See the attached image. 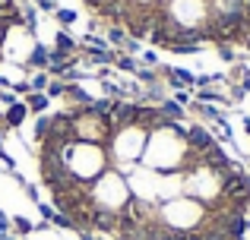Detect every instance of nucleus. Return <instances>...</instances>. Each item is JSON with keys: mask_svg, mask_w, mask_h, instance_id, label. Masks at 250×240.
<instances>
[{"mask_svg": "<svg viewBox=\"0 0 250 240\" xmlns=\"http://www.w3.org/2000/svg\"><path fill=\"white\" fill-rule=\"evenodd\" d=\"M155 218H159L165 228L190 234V231L203 228V222L209 218V209L203 203H196V199H190V196H174V199H165L162 205H155Z\"/></svg>", "mask_w": 250, "mask_h": 240, "instance_id": "nucleus-1", "label": "nucleus"}, {"mask_svg": "<svg viewBox=\"0 0 250 240\" xmlns=\"http://www.w3.org/2000/svg\"><path fill=\"white\" fill-rule=\"evenodd\" d=\"M146 139L149 133L140 127H124L111 136V142L104 146L108 152V161H121V165H133V161H143V152H146Z\"/></svg>", "mask_w": 250, "mask_h": 240, "instance_id": "nucleus-2", "label": "nucleus"}, {"mask_svg": "<svg viewBox=\"0 0 250 240\" xmlns=\"http://www.w3.org/2000/svg\"><path fill=\"white\" fill-rule=\"evenodd\" d=\"M159 76L174 89V92H177V89H187V92L196 89V76L190 73V70H184V67H162V63H159Z\"/></svg>", "mask_w": 250, "mask_h": 240, "instance_id": "nucleus-3", "label": "nucleus"}, {"mask_svg": "<svg viewBox=\"0 0 250 240\" xmlns=\"http://www.w3.org/2000/svg\"><path fill=\"white\" fill-rule=\"evenodd\" d=\"M89 224H92V234H111L114 237V231H117V212H111V209H92V218H89Z\"/></svg>", "mask_w": 250, "mask_h": 240, "instance_id": "nucleus-4", "label": "nucleus"}, {"mask_svg": "<svg viewBox=\"0 0 250 240\" xmlns=\"http://www.w3.org/2000/svg\"><path fill=\"white\" fill-rule=\"evenodd\" d=\"M25 120H29V105L25 101H16V105L3 108V127L6 129H19Z\"/></svg>", "mask_w": 250, "mask_h": 240, "instance_id": "nucleus-5", "label": "nucleus"}, {"mask_svg": "<svg viewBox=\"0 0 250 240\" xmlns=\"http://www.w3.org/2000/svg\"><path fill=\"white\" fill-rule=\"evenodd\" d=\"M51 51H57V54H67V57H76L80 41H76V38L70 35L67 29H57V32H54V48H51Z\"/></svg>", "mask_w": 250, "mask_h": 240, "instance_id": "nucleus-6", "label": "nucleus"}, {"mask_svg": "<svg viewBox=\"0 0 250 240\" xmlns=\"http://www.w3.org/2000/svg\"><path fill=\"white\" fill-rule=\"evenodd\" d=\"M25 63H29V70H48L51 48H44L42 41H35V44H32V51H29V57H25Z\"/></svg>", "mask_w": 250, "mask_h": 240, "instance_id": "nucleus-7", "label": "nucleus"}, {"mask_svg": "<svg viewBox=\"0 0 250 240\" xmlns=\"http://www.w3.org/2000/svg\"><path fill=\"white\" fill-rule=\"evenodd\" d=\"M159 114L165 120L171 123H181V120H187V108H181L174 98H165V101H159Z\"/></svg>", "mask_w": 250, "mask_h": 240, "instance_id": "nucleus-8", "label": "nucleus"}, {"mask_svg": "<svg viewBox=\"0 0 250 240\" xmlns=\"http://www.w3.org/2000/svg\"><path fill=\"white\" fill-rule=\"evenodd\" d=\"M193 101H203V105H222V108H231V101H228V95L215 92V86H209V89H196Z\"/></svg>", "mask_w": 250, "mask_h": 240, "instance_id": "nucleus-9", "label": "nucleus"}, {"mask_svg": "<svg viewBox=\"0 0 250 240\" xmlns=\"http://www.w3.org/2000/svg\"><path fill=\"white\" fill-rule=\"evenodd\" d=\"M25 105H29V114H35V117H42V114H48V108H51V98L44 92H29L25 95Z\"/></svg>", "mask_w": 250, "mask_h": 240, "instance_id": "nucleus-10", "label": "nucleus"}, {"mask_svg": "<svg viewBox=\"0 0 250 240\" xmlns=\"http://www.w3.org/2000/svg\"><path fill=\"white\" fill-rule=\"evenodd\" d=\"M190 114H196V117H203V120H212V123L225 120V114L215 105H203V101H190Z\"/></svg>", "mask_w": 250, "mask_h": 240, "instance_id": "nucleus-11", "label": "nucleus"}, {"mask_svg": "<svg viewBox=\"0 0 250 240\" xmlns=\"http://www.w3.org/2000/svg\"><path fill=\"white\" fill-rule=\"evenodd\" d=\"M104 38H108V44H111L114 51H124V44L130 41V35H127V29H124V25H108Z\"/></svg>", "mask_w": 250, "mask_h": 240, "instance_id": "nucleus-12", "label": "nucleus"}, {"mask_svg": "<svg viewBox=\"0 0 250 240\" xmlns=\"http://www.w3.org/2000/svg\"><path fill=\"white\" fill-rule=\"evenodd\" d=\"M114 67L121 70V73H127V76H136V70H140V60H136L133 54H121V51H117Z\"/></svg>", "mask_w": 250, "mask_h": 240, "instance_id": "nucleus-13", "label": "nucleus"}, {"mask_svg": "<svg viewBox=\"0 0 250 240\" xmlns=\"http://www.w3.org/2000/svg\"><path fill=\"white\" fill-rule=\"evenodd\" d=\"M35 231V222H29L25 215H13V234L16 237H29Z\"/></svg>", "mask_w": 250, "mask_h": 240, "instance_id": "nucleus-14", "label": "nucleus"}, {"mask_svg": "<svg viewBox=\"0 0 250 240\" xmlns=\"http://www.w3.org/2000/svg\"><path fill=\"white\" fill-rule=\"evenodd\" d=\"M48 82H51V73H48V70H32V79H29L32 92H44V89H48Z\"/></svg>", "mask_w": 250, "mask_h": 240, "instance_id": "nucleus-15", "label": "nucleus"}, {"mask_svg": "<svg viewBox=\"0 0 250 240\" xmlns=\"http://www.w3.org/2000/svg\"><path fill=\"white\" fill-rule=\"evenodd\" d=\"M44 95H48L51 101H54V98H67V82L51 76V82H48V89H44Z\"/></svg>", "mask_w": 250, "mask_h": 240, "instance_id": "nucleus-16", "label": "nucleus"}, {"mask_svg": "<svg viewBox=\"0 0 250 240\" xmlns=\"http://www.w3.org/2000/svg\"><path fill=\"white\" fill-rule=\"evenodd\" d=\"M48 133H51V117H48V114L35 117V142H38V146L48 139Z\"/></svg>", "mask_w": 250, "mask_h": 240, "instance_id": "nucleus-17", "label": "nucleus"}, {"mask_svg": "<svg viewBox=\"0 0 250 240\" xmlns=\"http://www.w3.org/2000/svg\"><path fill=\"white\" fill-rule=\"evenodd\" d=\"M54 19L61 22V29H70V25H73L80 16H76V10H63V6H57V10H54Z\"/></svg>", "mask_w": 250, "mask_h": 240, "instance_id": "nucleus-18", "label": "nucleus"}, {"mask_svg": "<svg viewBox=\"0 0 250 240\" xmlns=\"http://www.w3.org/2000/svg\"><path fill=\"white\" fill-rule=\"evenodd\" d=\"M83 44H85V48H95V51H108L111 48L108 38H104V35H95V32H89V35L83 38Z\"/></svg>", "mask_w": 250, "mask_h": 240, "instance_id": "nucleus-19", "label": "nucleus"}, {"mask_svg": "<svg viewBox=\"0 0 250 240\" xmlns=\"http://www.w3.org/2000/svg\"><path fill=\"white\" fill-rule=\"evenodd\" d=\"M51 224H54V228H61V231H76L73 218H70V215H63V212H54V218H51Z\"/></svg>", "mask_w": 250, "mask_h": 240, "instance_id": "nucleus-20", "label": "nucleus"}, {"mask_svg": "<svg viewBox=\"0 0 250 240\" xmlns=\"http://www.w3.org/2000/svg\"><path fill=\"white\" fill-rule=\"evenodd\" d=\"M215 51H219V57H222L225 63H238V60H241V54H238V51L231 48V44H219Z\"/></svg>", "mask_w": 250, "mask_h": 240, "instance_id": "nucleus-21", "label": "nucleus"}, {"mask_svg": "<svg viewBox=\"0 0 250 240\" xmlns=\"http://www.w3.org/2000/svg\"><path fill=\"white\" fill-rule=\"evenodd\" d=\"M140 67L159 70V54H155V51H143V57H140Z\"/></svg>", "mask_w": 250, "mask_h": 240, "instance_id": "nucleus-22", "label": "nucleus"}, {"mask_svg": "<svg viewBox=\"0 0 250 240\" xmlns=\"http://www.w3.org/2000/svg\"><path fill=\"white\" fill-rule=\"evenodd\" d=\"M16 101H22V98H19V95L13 92V89H0V105H3V108L16 105Z\"/></svg>", "mask_w": 250, "mask_h": 240, "instance_id": "nucleus-23", "label": "nucleus"}, {"mask_svg": "<svg viewBox=\"0 0 250 240\" xmlns=\"http://www.w3.org/2000/svg\"><path fill=\"white\" fill-rule=\"evenodd\" d=\"M54 205H51V203H38V215H42V222H48L51 224V218H54Z\"/></svg>", "mask_w": 250, "mask_h": 240, "instance_id": "nucleus-24", "label": "nucleus"}, {"mask_svg": "<svg viewBox=\"0 0 250 240\" xmlns=\"http://www.w3.org/2000/svg\"><path fill=\"white\" fill-rule=\"evenodd\" d=\"M174 101H177L181 108H190V101H193V98H190L187 89H177V92H174Z\"/></svg>", "mask_w": 250, "mask_h": 240, "instance_id": "nucleus-25", "label": "nucleus"}, {"mask_svg": "<svg viewBox=\"0 0 250 240\" xmlns=\"http://www.w3.org/2000/svg\"><path fill=\"white\" fill-rule=\"evenodd\" d=\"M13 89V92H16L19 95V98H25V95H29L32 92V86H29V79H22V82H16V86H10Z\"/></svg>", "mask_w": 250, "mask_h": 240, "instance_id": "nucleus-26", "label": "nucleus"}, {"mask_svg": "<svg viewBox=\"0 0 250 240\" xmlns=\"http://www.w3.org/2000/svg\"><path fill=\"white\" fill-rule=\"evenodd\" d=\"M244 133L250 136V117H244Z\"/></svg>", "mask_w": 250, "mask_h": 240, "instance_id": "nucleus-27", "label": "nucleus"}, {"mask_svg": "<svg viewBox=\"0 0 250 240\" xmlns=\"http://www.w3.org/2000/svg\"><path fill=\"white\" fill-rule=\"evenodd\" d=\"M3 240H22V237H16V234H6Z\"/></svg>", "mask_w": 250, "mask_h": 240, "instance_id": "nucleus-28", "label": "nucleus"}, {"mask_svg": "<svg viewBox=\"0 0 250 240\" xmlns=\"http://www.w3.org/2000/svg\"><path fill=\"white\" fill-rule=\"evenodd\" d=\"M0 167H3V165H0Z\"/></svg>", "mask_w": 250, "mask_h": 240, "instance_id": "nucleus-29", "label": "nucleus"}, {"mask_svg": "<svg viewBox=\"0 0 250 240\" xmlns=\"http://www.w3.org/2000/svg\"><path fill=\"white\" fill-rule=\"evenodd\" d=\"M0 240H3V237H0Z\"/></svg>", "mask_w": 250, "mask_h": 240, "instance_id": "nucleus-30", "label": "nucleus"}, {"mask_svg": "<svg viewBox=\"0 0 250 240\" xmlns=\"http://www.w3.org/2000/svg\"><path fill=\"white\" fill-rule=\"evenodd\" d=\"M0 57H3V54H0Z\"/></svg>", "mask_w": 250, "mask_h": 240, "instance_id": "nucleus-31", "label": "nucleus"}]
</instances>
